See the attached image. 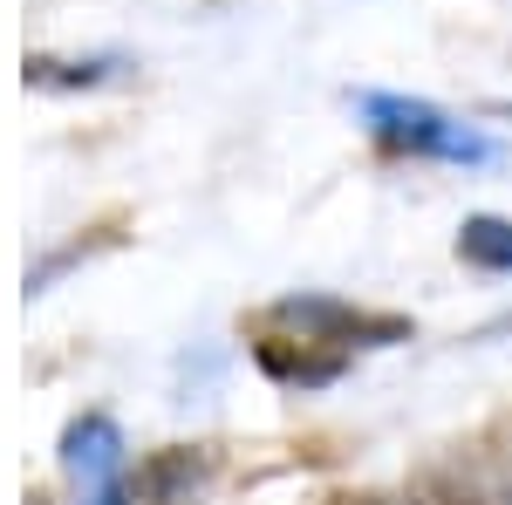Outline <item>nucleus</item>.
Here are the masks:
<instances>
[{"label": "nucleus", "mask_w": 512, "mask_h": 505, "mask_svg": "<svg viewBox=\"0 0 512 505\" xmlns=\"http://www.w3.org/2000/svg\"><path fill=\"white\" fill-rule=\"evenodd\" d=\"M362 117L369 130L390 144V151H410V157H458V164H485L492 144H478L472 130L431 110V103H410V96H362Z\"/></svg>", "instance_id": "obj_1"}, {"label": "nucleus", "mask_w": 512, "mask_h": 505, "mask_svg": "<svg viewBox=\"0 0 512 505\" xmlns=\"http://www.w3.org/2000/svg\"><path fill=\"white\" fill-rule=\"evenodd\" d=\"M62 465H69V478L89 485V492L117 485L123 478V430L110 424V417H76L69 437H62Z\"/></svg>", "instance_id": "obj_3"}, {"label": "nucleus", "mask_w": 512, "mask_h": 505, "mask_svg": "<svg viewBox=\"0 0 512 505\" xmlns=\"http://www.w3.org/2000/svg\"><path fill=\"white\" fill-rule=\"evenodd\" d=\"M205 478V458H192V451H164L158 465L137 478V492H151V499H178L185 485H198Z\"/></svg>", "instance_id": "obj_6"}, {"label": "nucleus", "mask_w": 512, "mask_h": 505, "mask_svg": "<svg viewBox=\"0 0 512 505\" xmlns=\"http://www.w3.org/2000/svg\"><path fill=\"white\" fill-rule=\"evenodd\" d=\"M315 342H301V349H280V342H260V369L287 389H321L342 376V355H308Z\"/></svg>", "instance_id": "obj_4"}, {"label": "nucleus", "mask_w": 512, "mask_h": 505, "mask_svg": "<svg viewBox=\"0 0 512 505\" xmlns=\"http://www.w3.org/2000/svg\"><path fill=\"white\" fill-rule=\"evenodd\" d=\"M117 69L110 55H96V62H55V55H35L28 62V82H41V89H89V82H103Z\"/></svg>", "instance_id": "obj_7"}, {"label": "nucleus", "mask_w": 512, "mask_h": 505, "mask_svg": "<svg viewBox=\"0 0 512 505\" xmlns=\"http://www.w3.org/2000/svg\"><path fill=\"white\" fill-rule=\"evenodd\" d=\"M458 260L485 273H512V219H492V212L465 219L458 226Z\"/></svg>", "instance_id": "obj_5"}, {"label": "nucleus", "mask_w": 512, "mask_h": 505, "mask_svg": "<svg viewBox=\"0 0 512 505\" xmlns=\"http://www.w3.org/2000/svg\"><path fill=\"white\" fill-rule=\"evenodd\" d=\"M369 505H396V499H369Z\"/></svg>", "instance_id": "obj_9"}, {"label": "nucleus", "mask_w": 512, "mask_h": 505, "mask_svg": "<svg viewBox=\"0 0 512 505\" xmlns=\"http://www.w3.org/2000/svg\"><path fill=\"white\" fill-rule=\"evenodd\" d=\"M280 321L287 328H301V342H321V349H383V342H410V321H396V314H362L349 301H335V294H287L280 301Z\"/></svg>", "instance_id": "obj_2"}, {"label": "nucleus", "mask_w": 512, "mask_h": 505, "mask_svg": "<svg viewBox=\"0 0 512 505\" xmlns=\"http://www.w3.org/2000/svg\"><path fill=\"white\" fill-rule=\"evenodd\" d=\"M492 335H512V314H499V321L485 328V342H492Z\"/></svg>", "instance_id": "obj_8"}]
</instances>
